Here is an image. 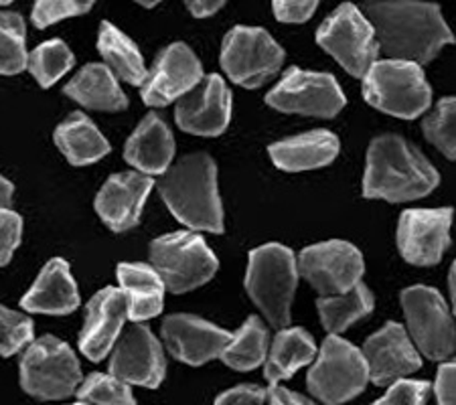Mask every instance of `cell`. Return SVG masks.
<instances>
[{"instance_id":"15","label":"cell","mask_w":456,"mask_h":405,"mask_svg":"<svg viewBox=\"0 0 456 405\" xmlns=\"http://www.w3.org/2000/svg\"><path fill=\"white\" fill-rule=\"evenodd\" d=\"M167 360L157 336L144 324H134L122 335L110 360V375L126 385L159 387L165 379Z\"/></svg>"},{"instance_id":"36","label":"cell","mask_w":456,"mask_h":405,"mask_svg":"<svg viewBox=\"0 0 456 405\" xmlns=\"http://www.w3.org/2000/svg\"><path fill=\"white\" fill-rule=\"evenodd\" d=\"M35 324L28 316L0 306V355L11 357L33 341Z\"/></svg>"},{"instance_id":"25","label":"cell","mask_w":456,"mask_h":405,"mask_svg":"<svg viewBox=\"0 0 456 405\" xmlns=\"http://www.w3.org/2000/svg\"><path fill=\"white\" fill-rule=\"evenodd\" d=\"M120 290L128 302V319L136 324L163 312L165 284L154 268L146 263H120L118 266Z\"/></svg>"},{"instance_id":"33","label":"cell","mask_w":456,"mask_h":405,"mask_svg":"<svg viewBox=\"0 0 456 405\" xmlns=\"http://www.w3.org/2000/svg\"><path fill=\"white\" fill-rule=\"evenodd\" d=\"M73 63H76V57L71 49L61 39H53L43 43L28 55L27 68L41 87H51L73 68Z\"/></svg>"},{"instance_id":"42","label":"cell","mask_w":456,"mask_h":405,"mask_svg":"<svg viewBox=\"0 0 456 405\" xmlns=\"http://www.w3.org/2000/svg\"><path fill=\"white\" fill-rule=\"evenodd\" d=\"M434 392L438 405H456V360L438 367Z\"/></svg>"},{"instance_id":"8","label":"cell","mask_w":456,"mask_h":405,"mask_svg":"<svg viewBox=\"0 0 456 405\" xmlns=\"http://www.w3.org/2000/svg\"><path fill=\"white\" fill-rule=\"evenodd\" d=\"M20 385L39 400H65L82 385L77 357L57 336H43L20 359Z\"/></svg>"},{"instance_id":"44","label":"cell","mask_w":456,"mask_h":405,"mask_svg":"<svg viewBox=\"0 0 456 405\" xmlns=\"http://www.w3.org/2000/svg\"><path fill=\"white\" fill-rule=\"evenodd\" d=\"M225 3L224 0H187V6L193 17L197 19H205V17H211L213 12H217L222 9Z\"/></svg>"},{"instance_id":"24","label":"cell","mask_w":456,"mask_h":405,"mask_svg":"<svg viewBox=\"0 0 456 405\" xmlns=\"http://www.w3.org/2000/svg\"><path fill=\"white\" fill-rule=\"evenodd\" d=\"M20 306L27 312L39 314H69L79 306L77 286L69 274V266L65 260H51L45 268L41 270L39 278L28 290Z\"/></svg>"},{"instance_id":"9","label":"cell","mask_w":456,"mask_h":405,"mask_svg":"<svg viewBox=\"0 0 456 405\" xmlns=\"http://www.w3.org/2000/svg\"><path fill=\"white\" fill-rule=\"evenodd\" d=\"M316 43L353 77H365L378 61V36L365 14L351 3L341 4L316 31Z\"/></svg>"},{"instance_id":"38","label":"cell","mask_w":456,"mask_h":405,"mask_svg":"<svg viewBox=\"0 0 456 405\" xmlns=\"http://www.w3.org/2000/svg\"><path fill=\"white\" fill-rule=\"evenodd\" d=\"M430 393L428 381H406L400 379L392 383L387 393L373 405H424Z\"/></svg>"},{"instance_id":"13","label":"cell","mask_w":456,"mask_h":405,"mask_svg":"<svg viewBox=\"0 0 456 405\" xmlns=\"http://www.w3.org/2000/svg\"><path fill=\"white\" fill-rule=\"evenodd\" d=\"M298 274L322 296H339L362 282L365 262L362 252L349 241L316 243L300 252Z\"/></svg>"},{"instance_id":"45","label":"cell","mask_w":456,"mask_h":405,"mask_svg":"<svg viewBox=\"0 0 456 405\" xmlns=\"http://www.w3.org/2000/svg\"><path fill=\"white\" fill-rule=\"evenodd\" d=\"M12 185L4 176H0V211L11 209V201H12Z\"/></svg>"},{"instance_id":"47","label":"cell","mask_w":456,"mask_h":405,"mask_svg":"<svg viewBox=\"0 0 456 405\" xmlns=\"http://www.w3.org/2000/svg\"><path fill=\"white\" fill-rule=\"evenodd\" d=\"M73 405H87V403H82V401H79V403H73Z\"/></svg>"},{"instance_id":"29","label":"cell","mask_w":456,"mask_h":405,"mask_svg":"<svg viewBox=\"0 0 456 405\" xmlns=\"http://www.w3.org/2000/svg\"><path fill=\"white\" fill-rule=\"evenodd\" d=\"M98 49L102 57L106 59L108 69L116 73L122 81L130 85H142L149 71L144 68L142 55L138 47L132 43L120 28L104 20L100 27Z\"/></svg>"},{"instance_id":"19","label":"cell","mask_w":456,"mask_h":405,"mask_svg":"<svg viewBox=\"0 0 456 405\" xmlns=\"http://www.w3.org/2000/svg\"><path fill=\"white\" fill-rule=\"evenodd\" d=\"M160 328L171 355L193 367H201L211 359L222 357L224 349L232 341V333L191 314L167 316Z\"/></svg>"},{"instance_id":"3","label":"cell","mask_w":456,"mask_h":405,"mask_svg":"<svg viewBox=\"0 0 456 405\" xmlns=\"http://www.w3.org/2000/svg\"><path fill=\"white\" fill-rule=\"evenodd\" d=\"M159 193L173 215L193 231H224L216 162L205 152L179 158L159 181Z\"/></svg>"},{"instance_id":"40","label":"cell","mask_w":456,"mask_h":405,"mask_svg":"<svg viewBox=\"0 0 456 405\" xmlns=\"http://www.w3.org/2000/svg\"><path fill=\"white\" fill-rule=\"evenodd\" d=\"M316 6L319 3L316 0H305V3H298V0H278V3L272 4V9H274L276 19L281 20V23H290V25H297V23H306L308 19L313 17Z\"/></svg>"},{"instance_id":"14","label":"cell","mask_w":456,"mask_h":405,"mask_svg":"<svg viewBox=\"0 0 456 405\" xmlns=\"http://www.w3.org/2000/svg\"><path fill=\"white\" fill-rule=\"evenodd\" d=\"M454 211L408 209L400 215L398 247L403 260L414 266H434L451 246Z\"/></svg>"},{"instance_id":"32","label":"cell","mask_w":456,"mask_h":405,"mask_svg":"<svg viewBox=\"0 0 456 405\" xmlns=\"http://www.w3.org/2000/svg\"><path fill=\"white\" fill-rule=\"evenodd\" d=\"M25 20L19 12H0V76H14L27 68Z\"/></svg>"},{"instance_id":"30","label":"cell","mask_w":456,"mask_h":405,"mask_svg":"<svg viewBox=\"0 0 456 405\" xmlns=\"http://www.w3.org/2000/svg\"><path fill=\"white\" fill-rule=\"evenodd\" d=\"M375 306V298L365 284L359 282L355 288L339 294V296H322L316 302L322 327L330 335H339L347 330L353 322L362 320Z\"/></svg>"},{"instance_id":"37","label":"cell","mask_w":456,"mask_h":405,"mask_svg":"<svg viewBox=\"0 0 456 405\" xmlns=\"http://www.w3.org/2000/svg\"><path fill=\"white\" fill-rule=\"evenodd\" d=\"M92 6L94 3L90 0H86V3H79V0H39L33 6V23L39 28H45L57 20L90 12Z\"/></svg>"},{"instance_id":"22","label":"cell","mask_w":456,"mask_h":405,"mask_svg":"<svg viewBox=\"0 0 456 405\" xmlns=\"http://www.w3.org/2000/svg\"><path fill=\"white\" fill-rule=\"evenodd\" d=\"M175 157L171 128L159 114H149L128 138L124 158L142 174H165Z\"/></svg>"},{"instance_id":"26","label":"cell","mask_w":456,"mask_h":405,"mask_svg":"<svg viewBox=\"0 0 456 405\" xmlns=\"http://www.w3.org/2000/svg\"><path fill=\"white\" fill-rule=\"evenodd\" d=\"M65 95L76 100L77 104L102 112H120L126 109L128 98L118 85L114 73L108 65L90 63L65 85Z\"/></svg>"},{"instance_id":"39","label":"cell","mask_w":456,"mask_h":405,"mask_svg":"<svg viewBox=\"0 0 456 405\" xmlns=\"http://www.w3.org/2000/svg\"><path fill=\"white\" fill-rule=\"evenodd\" d=\"M23 235V219L11 209L0 211V266L11 262Z\"/></svg>"},{"instance_id":"17","label":"cell","mask_w":456,"mask_h":405,"mask_svg":"<svg viewBox=\"0 0 456 405\" xmlns=\"http://www.w3.org/2000/svg\"><path fill=\"white\" fill-rule=\"evenodd\" d=\"M232 117V92L217 73L203 77L176 101L175 120L181 130L195 136H219Z\"/></svg>"},{"instance_id":"6","label":"cell","mask_w":456,"mask_h":405,"mask_svg":"<svg viewBox=\"0 0 456 405\" xmlns=\"http://www.w3.org/2000/svg\"><path fill=\"white\" fill-rule=\"evenodd\" d=\"M152 268L175 294L195 290L216 276L219 262L195 231H175L151 243Z\"/></svg>"},{"instance_id":"1","label":"cell","mask_w":456,"mask_h":405,"mask_svg":"<svg viewBox=\"0 0 456 405\" xmlns=\"http://www.w3.org/2000/svg\"><path fill=\"white\" fill-rule=\"evenodd\" d=\"M370 20L379 51L394 61L430 63L456 43L438 4L416 0H375L362 11Z\"/></svg>"},{"instance_id":"20","label":"cell","mask_w":456,"mask_h":405,"mask_svg":"<svg viewBox=\"0 0 456 405\" xmlns=\"http://www.w3.org/2000/svg\"><path fill=\"white\" fill-rule=\"evenodd\" d=\"M152 187L151 176L142 173H118L110 176L95 197V211L112 231H128L141 221L146 197L151 195Z\"/></svg>"},{"instance_id":"34","label":"cell","mask_w":456,"mask_h":405,"mask_svg":"<svg viewBox=\"0 0 456 405\" xmlns=\"http://www.w3.org/2000/svg\"><path fill=\"white\" fill-rule=\"evenodd\" d=\"M422 130L430 144L446 158L456 160V98L440 100L436 109L422 122Z\"/></svg>"},{"instance_id":"7","label":"cell","mask_w":456,"mask_h":405,"mask_svg":"<svg viewBox=\"0 0 456 405\" xmlns=\"http://www.w3.org/2000/svg\"><path fill=\"white\" fill-rule=\"evenodd\" d=\"M370 371L363 352L341 336L329 335L319 359L306 375V385L325 405H341L365 389Z\"/></svg>"},{"instance_id":"11","label":"cell","mask_w":456,"mask_h":405,"mask_svg":"<svg viewBox=\"0 0 456 405\" xmlns=\"http://www.w3.org/2000/svg\"><path fill=\"white\" fill-rule=\"evenodd\" d=\"M402 308L411 343L432 360H444L456 349V328L444 298L430 286H411L402 292Z\"/></svg>"},{"instance_id":"31","label":"cell","mask_w":456,"mask_h":405,"mask_svg":"<svg viewBox=\"0 0 456 405\" xmlns=\"http://www.w3.org/2000/svg\"><path fill=\"white\" fill-rule=\"evenodd\" d=\"M266 355L268 328L257 316H249L238 333H232V341L219 359L235 371H252L266 360Z\"/></svg>"},{"instance_id":"35","label":"cell","mask_w":456,"mask_h":405,"mask_svg":"<svg viewBox=\"0 0 456 405\" xmlns=\"http://www.w3.org/2000/svg\"><path fill=\"white\" fill-rule=\"evenodd\" d=\"M77 397L87 405H136L130 385L104 373H92L82 381Z\"/></svg>"},{"instance_id":"21","label":"cell","mask_w":456,"mask_h":405,"mask_svg":"<svg viewBox=\"0 0 456 405\" xmlns=\"http://www.w3.org/2000/svg\"><path fill=\"white\" fill-rule=\"evenodd\" d=\"M128 319V302L120 288H104L87 302L79 349L90 360H102L114 347Z\"/></svg>"},{"instance_id":"43","label":"cell","mask_w":456,"mask_h":405,"mask_svg":"<svg viewBox=\"0 0 456 405\" xmlns=\"http://www.w3.org/2000/svg\"><path fill=\"white\" fill-rule=\"evenodd\" d=\"M268 401L270 405H314L308 397L294 393L290 389L281 387V385H270Z\"/></svg>"},{"instance_id":"12","label":"cell","mask_w":456,"mask_h":405,"mask_svg":"<svg viewBox=\"0 0 456 405\" xmlns=\"http://www.w3.org/2000/svg\"><path fill=\"white\" fill-rule=\"evenodd\" d=\"M268 106L284 114L335 117L347 104L341 85L330 73L292 68L266 95Z\"/></svg>"},{"instance_id":"41","label":"cell","mask_w":456,"mask_h":405,"mask_svg":"<svg viewBox=\"0 0 456 405\" xmlns=\"http://www.w3.org/2000/svg\"><path fill=\"white\" fill-rule=\"evenodd\" d=\"M268 392L257 385H238L224 392L216 400V405H264Z\"/></svg>"},{"instance_id":"28","label":"cell","mask_w":456,"mask_h":405,"mask_svg":"<svg viewBox=\"0 0 456 405\" xmlns=\"http://www.w3.org/2000/svg\"><path fill=\"white\" fill-rule=\"evenodd\" d=\"M314 355V338L305 328H282L272 343L266 369H264L266 381H270V385H278V381L292 377L300 367L311 363Z\"/></svg>"},{"instance_id":"2","label":"cell","mask_w":456,"mask_h":405,"mask_svg":"<svg viewBox=\"0 0 456 405\" xmlns=\"http://www.w3.org/2000/svg\"><path fill=\"white\" fill-rule=\"evenodd\" d=\"M440 174L424 154L395 134L375 138L367 150L363 195L389 203L414 201L438 187Z\"/></svg>"},{"instance_id":"16","label":"cell","mask_w":456,"mask_h":405,"mask_svg":"<svg viewBox=\"0 0 456 405\" xmlns=\"http://www.w3.org/2000/svg\"><path fill=\"white\" fill-rule=\"evenodd\" d=\"M203 79V68L185 43H173L159 55L154 68L141 85V98L146 106H168L181 100Z\"/></svg>"},{"instance_id":"46","label":"cell","mask_w":456,"mask_h":405,"mask_svg":"<svg viewBox=\"0 0 456 405\" xmlns=\"http://www.w3.org/2000/svg\"><path fill=\"white\" fill-rule=\"evenodd\" d=\"M448 286H451L452 311H454V316H456V262L451 266V276H448Z\"/></svg>"},{"instance_id":"10","label":"cell","mask_w":456,"mask_h":405,"mask_svg":"<svg viewBox=\"0 0 456 405\" xmlns=\"http://www.w3.org/2000/svg\"><path fill=\"white\" fill-rule=\"evenodd\" d=\"M282 63L284 49L264 28L235 27L225 35L222 68L233 84L254 90L274 77Z\"/></svg>"},{"instance_id":"18","label":"cell","mask_w":456,"mask_h":405,"mask_svg":"<svg viewBox=\"0 0 456 405\" xmlns=\"http://www.w3.org/2000/svg\"><path fill=\"white\" fill-rule=\"evenodd\" d=\"M363 359L375 385H389L420 369L422 359L398 322H387L363 344Z\"/></svg>"},{"instance_id":"4","label":"cell","mask_w":456,"mask_h":405,"mask_svg":"<svg viewBox=\"0 0 456 405\" xmlns=\"http://www.w3.org/2000/svg\"><path fill=\"white\" fill-rule=\"evenodd\" d=\"M297 284L298 266L289 247L268 243L249 252L246 290L272 327H289Z\"/></svg>"},{"instance_id":"27","label":"cell","mask_w":456,"mask_h":405,"mask_svg":"<svg viewBox=\"0 0 456 405\" xmlns=\"http://www.w3.org/2000/svg\"><path fill=\"white\" fill-rule=\"evenodd\" d=\"M55 144L71 165L87 166L104 158L110 144L98 126L82 112H73L55 130Z\"/></svg>"},{"instance_id":"23","label":"cell","mask_w":456,"mask_h":405,"mask_svg":"<svg viewBox=\"0 0 456 405\" xmlns=\"http://www.w3.org/2000/svg\"><path fill=\"white\" fill-rule=\"evenodd\" d=\"M339 138L329 130H313L305 134L270 144V158L286 173L313 171L330 165L339 154Z\"/></svg>"},{"instance_id":"5","label":"cell","mask_w":456,"mask_h":405,"mask_svg":"<svg viewBox=\"0 0 456 405\" xmlns=\"http://www.w3.org/2000/svg\"><path fill=\"white\" fill-rule=\"evenodd\" d=\"M363 95L379 112L414 120L430 108L432 87L420 65L384 59L375 61L363 77Z\"/></svg>"}]
</instances>
